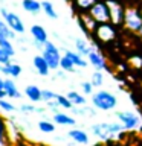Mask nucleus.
<instances>
[{"instance_id": "1", "label": "nucleus", "mask_w": 142, "mask_h": 146, "mask_svg": "<svg viewBox=\"0 0 142 146\" xmlns=\"http://www.w3.org/2000/svg\"><path fill=\"white\" fill-rule=\"evenodd\" d=\"M125 131L124 126L118 122H99L92 125V132L101 140H112L116 134Z\"/></svg>"}, {"instance_id": "2", "label": "nucleus", "mask_w": 142, "mask_h": 146, "mask_svg": "<svg viewBox=\"0 0 142 146\" xmlns=\"http://www.w3.org/2000/svg\"><path fill=\"white\" fill-rule=\"evenodd\" d=\"M92 104L96 110L101 111H112L118 105V98L107 90H99L92 94Z\"/></svg>"}, {"instance_id": "3", "label": "nucleus", "mask_w": 142, "mask_h": 146, "mask_svg": "<svg viewBox=\"0 0 142 146\" xmlns=\"http://www.w3.org/2000/svg\"><path fill=\"white\" fill-rule=\"evenodd\" d=\"M124 26L127 31L133 34H139L142 27V9H139L135 5L125 8V15H124Z\"/></svg>"}, {"instance_id": "4", "label": "nucleus", "mask_w": 142, "mask_h": 146, "mask_svg": "<svg viewBox=\"0 0 142 146\" xmlns=\"http://www.w3.org/2000/svg\"><path fill=\"white\" fill-rule=\"evenodd\" d=\"M41 55H43V58L48 61L50 70H58L60 68V61H61V53H60V49L55 46L52 41H48V43L44 44L43 50H41Z\"/></svg>"}, {"instance_id": "5", "label": "nucleus", "mask_w": 142, "mask_h": 146, "mask_svg": "<svg viewBox=\"0 0 142 146\" xmlns=\"http://www.w3.org/2000/svg\"><path fill=\"white\" fill-rule=\"evenodd\" d=\"M93 36L98 41H101L102 44L112 43V41L118 36L116 26L112 25V23H101V25H98V27H96Z\"/></svg>"}, {"instance_id": "6", "label": "nucleus", "mask_w": 142, "mask_h": 146, "mask_svg": "<svg viewBox=\"0 0 142 146\" xmlns=\"http://www.w3.org/2000/svg\"><path fill=\"white\" fill-rule=\"evenodd\" d=\"M0 15H2V18L6 21V25L9 26L11 31H14L15 34H25V31H26L25 23H23V20L15 12L8 11L6 8H0Z\"/></svg>"}, {"instance_id": "7", "label": "nucleus", "mask_w": 142, "mask_h": 146, "mask_svg": "<svg viewBox=\"0 0 142 146\" xmlns=\"http://www.w3.org/2000/svg\"><path fill=\"white\" fill-rule=\"evenodd\" d=\"M110 9V23L116 27L124 26V15H125V8L119 0H105Z\"/></svg>"}, {"instance_id": "8", "label": "nucleus", "mask_w": 142, "mask_h": 146, "mask_svg": "<svg viewBox=\"0 0 142 146\" xmlns=\"http://www.w3.org/2000/svg\"><path fill=\"white\" fill-rule=\"evenodd\" d=\"M116 117L121 122V125L124 126V129H127V131L137 129L141 125V117L133 111H116Z\"/></svg>"}, {"instance_id": "9", "label": "nucleus", "mask_w": 142, "mask_h": 146, "mask_svg": "<svg viewBox=\"0 0 142 146\" xmlns=\"http://www.w3.org/2000/svg\"><path fill=\"white\" fill-rule=\"evenodd\" d=\"M90 15L99 23H110V9L105 0H98L90 9Z\"/></svg>"}, {"instance_id": "10", "label": "nucleus", "mask_w": 142, "mask_h": 146, "mask_svg": "<svg viewBox=\"0 0 142 146\" xmlns=\"http://www.w3.org/2000/svg\"><path fill=\"white\" fill-rule=\"evenodd\" d=\"M78 23H80L81 29L84 31L86 34H90V35H93V34H95L96 27H98V25H99V23L90 15V12L78 14Z\"/></svg>"}, {"instance_id": "11", "label": "nucleus", "mask_w": 142, "mask_h": 146, "mask_svg": "<svg viewBox=\"0 0 142 146\" xmlns=\"http://www.w3.org/2000/svg\"><path fill=\"white\" fill-rule=\"evenodd\" d=\"M89 64L90 66H93L96 70H107V61H105V58L101 55V52H98V50H95V49H92V52L89 53Z\"/></svg>"}, {"instance_id": "12", "label": "nucleus", "mask_w": 142, "mask_h": 146, "mask_svg": "<svg viewBox=\"0 0 142 146\" xmlns=\"http://www.w3.org/2000/svg\"><path fill=\"white\" fill-rule=\"evenodd\" d=\"M31 35H32V38H34L35 43H40L43 46L49 41L48 31H46L41 25H32L31 26Z\"/></svg>"}, {"instance_id": "13", "label": "nucleus", "mask_w": 142, "mask_h": 146, "mask_svg": "<svg viewBox=\"0 0 142 146\" xmlns=\"http://www.w3.org/2000/svg\"><path fill=\"white\" fill-rule=\"evenodd\" d=\"M32 64H34V68L40 76H48L50 73V67H49L48 61L43 58V55H35L34 59H32Z\"/></svg>"}, {"instance_id": "14", "label": "nucleus", "mask_w": 142, "mask_h": 146, "mask_svg": "<svg viewBox=\"0 0 142 146\" xmlns=\"http://www.w3.org/2000/svg\"><path fill=\"white\" fill-rule=\"evenodd\" d=\"M25 96L31 100L32 104H37V102H41L43 100V90L37 85H26L25 87Z\"/></svg>"}, {"instance_id": "15", "label": "nucleus", "mask_w": 142, "mask_h": 146, "mask_svg": "<svg viewBox=\"0 0 142 146\" xmlns=\"http://www.w3.org/2000/svg\"><path fill=\"white\" fill-rule=\"evenodd\" d=\"M67 135H69V139L73 140L78 145H89V141H90L89 134H87L86 131H82V129H78V128L70 129V131L67 132Z\"/></svg>"}, {"instance_id": "16", "label": "nucleus", "mask_w": 142, "mask_h": 146, "mask_svg": "<svg viewBox=\"0 0 142 146\" xmlns=\"http://www.w3.org/2000/svg\"><path fill=\"white\" fill-rule=\"evenodd\" d=\"M21 8L25 9L26 12L34 14V15L40 14V11H43L40 0H21Z\"/></svg>"}, {"instance_id": "17", "label": "nucleus", "mask_w": 142, "mask_h": 146, "mask_svg": "<svg viewBox=\"0 0 142 146\" xmlns=\"http://www.w3.org/2000/svg\"><path fill=\"white\" fill-rule=\"evenodd\" d=\"M98 0H72L73 8L75 11H78V14H84V12H90V9L93 8V5Z\"/></svg>"}, {"instance_id": "18", "label": "nucleus", "mask_w": 142, "mask_h": 146, "mask_svg": "<svg viewBox=\"0 0 142 146\" xmlns=\"http://www.w3.org/2000/svg\"><path fill=\"white\" fill-rule=\"evenodd\" d=\"M5 91H6L8 98H12V99H20L21 98L20 90L17 88L15 82H14L11 78H6V79H5Z\"/></svg>"}, {"instance_id": "19", "label": "nucleus", "mask_w": 142, "mask_h": 146, "mask_svg": "<svg viewBox=\"0 0 142 146\" xmlns=\"http://www.w3.org/2000/svg\"><path fill=\"white\" fill-rule=\"evenodd\" d=\"M52 122L58 123V125H64V126H75L76 125L75 119L72 116H69V114H64V113H55Z\"/></svg>"}, {"instance_id": "20", "label": "nucleus", "mask_w": 142, "mask_h": 146, "mask_svg": "<svg viewBox=\"0 0 142 146\" xmlns=\"http://www.w3.org/2000/svg\"><path fill=\"white\" fill-rule=\"evenodd\" d=\"M64 55H66L67 58H70V61L75 64V67H81V68H84L89 66V62L84 59V56L82 55H80L78 52H72V50H66L64 52Z\"/></svg>"}, {"instance_id": "21", "label": "nucleus", "mask_w": 142, "mask_h": 146, "mask_svg": "<svg viewBox=\"0 0 142 146\" xmlns=\"http://www.w3.org/2000/svg\"><path fill=\"white\" fill-rule=\"evenodd\" d=\"M2 73L8 78H18L21 75V66H18L15 62H9L8 66H3Z\"/></svg>"}, {"instance_id": "22", "label": "nucleus", "mask_w": 142, "mask_h": 146, "mask_svg": "<svg viewBox=\"0 0 142 146\" xmlns=\"http://www.w3.org/2000/svg\"><path fill=\"white\" fill-rule=\"evenodd\" d=\"M73 43H75V49H76L78 53L82 55V56H89V53L92 52V47L84 38H75Z\"/></svg>"}, {"instance_id": "23", "label": "nucleus", "mask_w": 142, "mask_h": 146, "mask_svg": "<svg viewBox=\"0 0 142 146\" xmlns=\"http://www.w3.org/2000/svg\"><path fill=\"white\" fill-rule=\"evenodd\" d=\"M66 96L69 98V100L72 102L73 107H81V105H86V102H87V99L84 98V94L78 93V91H69Z\"/></svg>"}, {"instance_id": "24", "label": "nucleus", "mask_w": 142, "mask_h": 146, "mask_svg": "<svg viewBox=\"0 0 142 146\" xmlns=\"http://www.w3.org/2000/svg\"><path fill=\"white\" fill-rule=\"evenodd\" d=\"M0 146H9V131L3 117H0Z\"/></svg>"}, {"instance_id": "25", "label": "nucleus", "mask_w": 142, "mask_h": 146, "mask_svg": "<svg viewBox=\"0 0 142 146\" xmlns=\"http://www.w3.org/2000/svg\"><path fill=\"white\" fill-rule=\"evenodd\" d=\"M41 8H43V12L49 18H52V20H57L58 18V12L55 11V8H54L50 0H41Z\"/></svg>"}, {"instance_id": "26", "label": "nucleus", "mask_w": 142, "mask_h": 146, "mask_svg": "<svg viewBox=\"0 0 142 146\" xmlns=\"http://www.w3.org/2000/svg\"><path fill=\"white\" fill-rule=\"evenodd\" d=\"M17 34L14 31L9 29V26L6 25V21L2 18V15H0V36H3V38H8V40H14L17 38L15 36Z\"/></svg>"}, {"instance_id": "27", "label": "nucleus", "mask_w": 142, "mask_h": 146, "mask_svg": "<svg viewBox=\"0 0 142 146\" xmlns=\"http://www.w3.org/2000/svg\"><path fill=\"white\" fill-rule=\"evenodd\" d=\"M0 49L3 50L6 55H9V56H14L15 55V49H14V46L11 43V40H8V38H3V36H0Z\"/></svg>"}, {"instance_id": "28", "label": "nucleus", "mask_w": 142, "mask_h": 146, "mask_svg": "<svg viewBox=\"0 0 142 146\" xmlns=\"http://www.w3.org/2000/svg\"><path fill=\"white\" fill-rule=\"evenodd\" d=\"M37 126H38V129L43 134H52V132H55V123L50 120H40Z\"/></svg>"}, {"instance_id": "29", "label": "nucleus", "mask_w": 142, "mask_h": 146, "mask_svg": "<svg viewBox=\"0 0 142 146\" xmlns=\"http://www.w3.org/2000/svg\"><path fill=\"white\" fill-rule=\"evenodd\" d=\"M60 68H61L63 72L72 73V72H75V64L70 61V58H67L66 55H64L61 58V61H60Z\"/></svg>"}, {"instance_id": "30", "label": "nucleus", "mask_w": 142, "mask_h": 146, "mask_svg": "<svg viewBox=\"0 0 142 146\" xmlns=\"http://www.w3.org/2000/svg\"><path fill=\"white\" fill-rule=\"evenodd\" d=\"M90 82H92V85H93V87H101L104 84V73L101 70H95L93 73H92Z\"/></svg>"}, {"instance_id": "31", "label": "nucleus", "mask_w": 142, "mask_h": 146, "mask_svg": "<svg viewBox=\"0 0 142 146\" xmlns=\"http://www.w3.org/2000/svg\"><path fill=\"white\" fill-rule=\"evenodd\" d=\"M57 102L60 104V107L64 108V110H72L73 108L72 102L69 100L67 96H64V94H57Z\"/></svg>"}, {"instance_id": "32", "label": "nucleus", "mask_w": 142, "mask_h": 146, "mask_svg": "<svg viewBox=\"0 0 142 146\" xmlns=\"http://www.w3.org/2000/svg\"><path fill=\"white\" fill-rule=\"evenodd\" d=\"M0 110H3V111H6V113H14L15 111V105L11 104L6 99H0Z\"/></svg>"}, {"instance_id": "33", "label": "nucleus", "mask_w": 142, "mask_h": 146, "mask_svg": "<svg viewBox=\"0 0 142 146\" xmlns=\"http://www.w3.org/2000/svg\"><path fill=\"white\" fill-rule=\"evenodd\" d=\"M128 64H130L133 68H136V70H141V68H142V56L135 55V56L128 58Z\"/></svg>"}, {"instance_id": "34", "label": "nucleus", "mask_w": 142, "mask_h": 146, "mask_svg": "<svg viewBox=\"0 0 142 146\" xmlns=\"http://www.w3.org/2000/svg\"><path fill=\"white\" fill-rule=\"evenodd\" d=\"M57 94L58 93H55V91H52V90H43V100L46 104L50 102V100H55L57 99Z\"/></svg>"}, {"instance_id": "35", "label": "nucleus", "mask_w": 142, "mask_h": 146, "mask_svg": "<svg viewBox=\"0 0 142 146\" xmlns=\"http://www.w3.org/2000/svg\"><path fill=\"white\" fill-rule=\"evenodd\" d=\"M81 88H82V93L84 94H93V85H92V82H89V81L82 82Z\"/></svg>"}, {"instance_id": "36", "label": "nucleus", "mask_w": 142, "mask_h": 146, "mask_svg": "<svg viewBox=\"0 0 142 146\" xmlns=\"http://www.w3.org/2000/svg\"><path fill=\"white\" fill-rule=\"evenodd\" d=\"M9 62H12V61H11V56H9V55H6L2 49H0V64H2V66H8Z\"/></svg>"}, {"instance_id": "37", "label": "nucleus", "mask_w": 142, "mask_h": 146, "mask_svg": "<svg viewBox=\"0 0 142 146\" xmlns=\"http://www.w3.org/2000/svg\"><path fill=\"white\" fill-rule=\"evenodd\" d=\"M20 111L25 113V114H29V113H37V108L34 105H27V104H23L20 107Z\"/></svg>"}, {"instance_id": "38", "label": "nucleus", "mask_w": 142, "mask_h": 146, "mask_svg": "<svg viewBox=\"0 0 142 146\" xmlns=\"http://www.w3.org/2000/svg\"><path fill=\"white\" fill-rule=\"evenodd\" d=\"M48 107L52 110L54 113H60V111H58V108H61V107H60V104L57 102V99H55V100H50V102H48Z\"/></svg>"}, {"instance_id": "39", "label": "nucleus", "mask_w": 142, "mask_h": 146, "mask_svg": "<svg viewBox=\"0 0 142 146\" xmlns=\"http://www.w3.org/2000/svg\"><path fill=\"white\" fill-rule=\"evenodd\" d=\"M5 98H8L6 91H5V79L0 76V99H5Z\"/></svg>"}, {"instance_id": "40", "label": "nucleus", "mask_w": 142, "mask_h": 146, "mask_svg": "<svg viewBox=\"0 0 142 146\" xmlns=\"http://www.w3.org/2000/svg\"><path fill=\"white\" fill-rule=\"evenodd\" d=\"M139 36L142 38V27H141V31H139Z\"/></svg>"}, {"instance_id": "41", "label": "nucleus", "mask_w": 142, "mask_h": 146, "mask_svg": "<svg viewBox=\"0 0 142 146\" xmlns=\"http://www.w3.org/2000/svg\"><path fill=\"white\" fill-rule=\"evenodd\" d=\"M2 68H3V66H2V64H0V73H2Z\"/></svg>"}, {"instance_id": "42", "label": "nucleus", "mask_w": 142, "mask_h": 146, "mask_svg": "<svg viewBox=\"0 0 142 146\" xmlns=\"http://www.w3.org/2000/svg\"><path fill=\"white\" fill-rule=\"evenodd\" d=\"M38 146H44V145H38Z\"/></svg>"}]
</instances>
